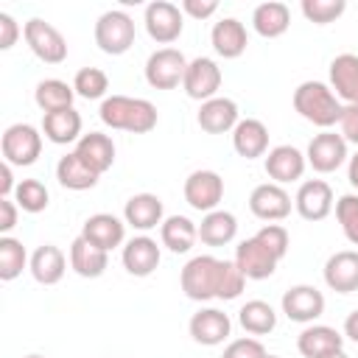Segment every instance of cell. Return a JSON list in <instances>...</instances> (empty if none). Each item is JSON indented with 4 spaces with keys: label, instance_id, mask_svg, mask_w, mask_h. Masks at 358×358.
Returning a JSON list of instances; mask_svg holds the SVG:
<instances>
[{
    "label": "cell",
    "instance_id": "1",
    "mask_svg": "<svg viewBox=\"0 0 358 358\" xmlns=\"http://www.w3.org/2000/svg\"><path fill=\"white\" fill-rule=\"evenodd\" d=\"M98 117L103 126L131 134H145L157 126V106L145 98H129V95H109L101 101Z\"/></svg>",
    "mask_w": 358,
    "mask_h": 358
},
{
    "label": "cell",
    "instance_id": "2",
    "mask_svg": "<svg viewBox=\"0 0 358 358\" xmlns=\"http://www.w3.org/2000/svg\"><path fill=\"white\" fill-rule=\"evenodd\" d=\"M294 109L299 112V117H305L308 123H313V126L327 131L330 126L338 123L344 103L336 98L330 84H324V81H302L294 90Z\"/></svg>",
    "mask_w": 358,
    "mask_h": 358
},
{
    "label": "cell",
    "instance_id": "3",
    "mask_svg": "<svg viewBox=\"0 0 358 358\" xmlns=\"http://www.w3.org/2000/svg\"><path fill=\"white\" fill-rule=\"evenodd\" d=\"M224 268H227V260H218L213 255H196V257H190L185 263L182 274H179V285H182L185 296L193 299V302L218 299L221 282H224Z\"/></svg>",
    "mask_w": 358,
    "mask_h": 358
},
{
    "label": "cell",
    "instance_id": "4",
    "mask_svg": "<svg viewBox=\"0 0 358 358\" xmlns=\"http://www.w3.org/2000/svg\"><path fill=\"white\" fill-rule=\"evenodd\" d=\"M95 45L106 56H123L134 45V20L120 8L103 11L95 22Z\"/></svg>",
    "mask_w": 358,
    "mask_h": 358
},
{
    "label": "cell",
    "instance_id": "5",
    "mask_svg": "<svg viewBox=\"0 0 358 358\" xmlns=\"http://www.w3.org/2000/svg\"><path fill=\"white\" fill-rule=\"evenodd\" d=\"M22 36L31 48V53L45 62V64H62L67 59V39L62 36V31L50 22H45L42 17H31L22 25Z\"/></svg>",
    "mask_w": 358,
    "mask_h": 358
},
{
    "label": "cell",
    "instance_id": "6",
    "mask_svg": "<svg viewBox=\"0 0 358 358\" xmlns=\"http://www.w3.org/2000/svg\"><path fill=\"white\" fill-rule=\"evenodd\" d=\"M0 148H3V162L25 168V165H34L39 159V154H42V134L31 123H11L3 131Z\"/></svg>",
    "mask_w": 358,
    "mask_h": 358
},
{
    "label": "cell",
    "instance_id": "7",
    "mask_svg": "<svg viewBox=\"0 0 358 358\" xmlns=\"http://www.w3.org/2000/svg\"><path fill=\"white\" fill-rule=\"evenodd\" d=\"M187 64L190 62L179 48H159L145 62V81L154 90H176L185 81Z\"/></svg>",
    "mask_w": 358,
    "mask_h": 358
},
{
    "label": "cell",
    "instance_id": "8",
    "mask_svg": "<svg viewBox=\"0 0 358 358\" xmlns=\"http://www.w3.org/2000/svg\"><path fill=\"white\" fill-rule=\"evenodd\" d=\"M143 22H145V34L159 42V45H171L182 36V28H185V14L179 6L168 3V0H154L145 6V14H143Z\"/></svg>",
    "mask_w": 358,
    "mask_h": 358
},
{
    "label": "cell",
    "instance_id": "9",
    "mask_svg": "<svg viewBox=\"0 0 358 358\" xmlns=\"http://www.w3.org/2000/svg\"><path fill=\"white\" fill-rule=\"evenodd\" d=\"M221 199H224V179L215 171L201 168V171H193L185 179V201L193 210L213 213V210H218Z\"/></svg>",
    "mask_w": 358,
    "mask_h": 358
},
{
    "label": "cell",
    "instance_id": "10",
    "mask_svg": "<svg viewBox=\"0 0 358 358\" xmlns=\"http://www.w3.org/2000/svg\"><path fill=\"white\" fill-rule=\"evenodd\" d=\"M305 159L316 173H333L347 162V140L327 129L308 143Z\"/></svg>",
    "mask_w": 358,
    "mask_h": 358
},
{
    "label": "cell",
    "instance_id": "11",
    "mask_svg": "<svg viewBox=\"0 0 358 358\" xmlns=\"http://www.w3.org/2000/svg\"><path fill=\"white\" fill-rule=\"evenodd\" d=\"M182 90L187 92V98L201 101V103L210 101V98H215V92L221 90V67L210 56H196L187 64Z\"/></svg>",
    "mask_w": 358,
    "mask_h": 358
},
{
    "label": "cell",
    "instance_id": "12",
    "mask_svg": "<svg viewBox=\"0 0 358 358\" xmlns=\"http://www.w3.org/2000/svg\"><path fill=\"white\" fill-rule=\"evenodd\" d=\"M282 313L291 319V322H299V324H310L313 319H319L324 313V294L313 285H291L285 294H282Z\"/></svg>",
    "mask_w": 358,
    "mask_h": 358
},
{
    "label": "cell",
    "instance_id": "13",
    "mask_svg": "<svg viewBox=\"0 0 358 358\" xmlns=\"http://www.w3.org/2000/svg\"><path fill=\"white\" fill-rule=\"evenodd\" d=\"M187 330H190V338L196 344H204V347H218L229 338L232 333V322L224 310L218 308H201L190 316L187 322Z\"/></svg>",
    "mask_w": 358,
    "mask_h": 358
},
{
    "label": "cell",
    "instance_id": "14",
    "mask_svg": "<svg viewBox=\"0 0 358 358\" xmlns=\"http://www.w3.org/2000/svg\"><path fill=\"white\" fill-rule=\"evenodd\" d=\"M291 196L285 193L282 185H274V182H263L252 190L249 196V210L255 218L260 221H282L291 215Z\"/></svg>",
    "mask_w": 358,
    "mask_h": 358
},
{
    "label": "cell",
    "instance_id": "15",
    "mask_svg": "<svg viewBox=\"0 0 358 358\" xmlns=\"http://www.w3.org/2000/svg\"><path fill=\"white\" fill-rule=\"evenodd\" d=\"M294 207L305 221H322L333 213V187L324 179H308L299 185Z\"/></svg>",
    "mask_w": 358,
    "mask_h": 358
},
{
    "label": "cell",
    "instance_id": "16",
    "mask_svg": "<svg viewBox=\"0 0 358 358\" xmlns=\"http://www.w3.org/2000/svg\"><path fill=\"white\" fill-rule=\"evenodd\" d=\"M277 263L280 260L255 235L246 238V241H241L235 246V266L241 268V274L246 280H266V277H271L274 268H277Z\"/></svg>",
    "mask_w": 358,
    "mask_h": 358
},
{
    "label": "cell",
    "instance_id": "17",
    "mask_svg": "<svg viewBox=\"0 0 358 358\" xmlns=\"http://www.w3.org/2000/svg\"><path fill=\"white\" fill-rule=\"evenodd\" d=\"M263 168H266V173L274 185H288V182L302 179V173L308 168V159L294 145H274V148H268Z\"/></svg>",
    "mask_w": 358,
    "mask_h": 358
},
{
    "label": "cell",
    "instance_id": "18",
    "mask_svg": "<svg viewBox=\"0 0 358 358\" xmlns=\"http://www.w3.org/2000/svg\"><path fill=\"white\" fill-rule=\"evenodd\" d=\"M120 260H123V268L131 277H148V274L157 271V266L162 260V252H159V246H157L154 238L137 235V238L126 241V246L120 252Z\"/></svg>",
    "mask_w": 358,
    "mask_h": 358
},
{
    "label": "cell",
    "instance_id": "19",
    "mask_svg": "<svg viewBox=\"0 0 358 358\" xmlns=\"http://www.w3.org/2000/svg\"><path fill=\"white\" fill-rule=\"evenodd\" d=\"M324 282L336 294L358 291V249H341L327 257L324 263Z\"/></svg>",
    "mask_w": 358,
    "mask_h": 358
},
{
    "label": "cell",
    "instance_id": "20",
    "mask_svg": "<svg viewBox=\"0 0 358 358\" xmlns=\"http://www.w3.org/2000/svg\"><path fill=\"white\" fill-rule=\"evenodd\" d=\"M81 238H87L92 246L103 249V252H112L115 246L123 243L126 238V221H120L117 215L112 213H95L84 221L81 227Z\"/></svg>",
    "mask_w": 358,
    "mask_h": 358
},
{
    "label": "cell",
    "instance_id": "21",
    "mask_svg": "<svg viewBox=\"0 0 358 358\" xmlns=\"http://www.w3.org/2000/svg\"><path fill=\"white\" fill-rule=\"evenodd\" d=\"M123 221L140 232H148L154 227H162L165 221V207L162 199L154 193H134L126 207H123Z\"/></svg>",
    "mask_w": 358,
    "mask_h": 358
},
{
    "label": "cell",
    "instance_id": "22",
    "mask_svg": "<svg viewBox=\"0 0 358 358\" xmlns=\"http://www.w3.org/2000/svg\"><path fill=\"white\" fill-rule=\"evenodd\" d=\"M199 126L207 131V134H224V131H232L238 126V103L232 98H210L199 106V115H196Z\"/></svg>",
    "mask_w": 358,
    "mask_h": 358
},
{
    "label": "cell",
    "instance_id": "23",
    "mask_svg": "<svg viewBox=\"0 0 358 358\" xmlns=\"http://www.w3.org/2000/svg\"><path fill=\"white\" fill-rule=\"evenodd\" d=\"M73 151H76V154L81 157V162H84L87 168H92L98 176L106 173V171L115 165V143H112V137L103 134V131L81 134V140L76 143Z\"/></svg>",
    "mask_w": 358,
    "mask_h": 358
},
{
    "label": "cell",
    "instance_id": "24",
    "mask_svg": "<svg viewBox=\"0 0 358 358\" xmlns=\"http://www.w3.org/2000/svg\"><path fill=\"white\" fill-rule=\"evenodd\" d=\"M232 148L243 159L266 157L268 154V129H266V123L257 120V117L238 120V126L232 129Z\"/></svg>",
    "mask_w": 358,
    "mask_h": 358
},
{
    "label": "cell",
    "instance_id": "25",
    "mask_svg": "<svg viewBox=\"0 0 358 358\" xmlns=\"http://www.w3.org/2000/svg\"><path fill=\"white\" fill-rule=\"evenodd\" d=\"M296 350L302 358H324L336 350H344V336L330 324H308L296 338Z\"/></svg>",
    "mask_w": 358,
    "mask_h": 358
},
{
    "label": "cell",
    "instance_id": "26",
    "mask_svg": "<svg viewBox=\"0 0 358 358\" xmlns=\"http://www.w3.org/2000/svg\"><path fill=\"white\" fill-rule=\"evenodd\" d=\"M210 42H213V50L221 59H238V56H243V50L249 45V36H246V28H243L241 20L224 17V20H218L213 25Z\"/></svg>",
    "mask_w": 358,
    "mask_h": 358
},
{
    "label": "cell",
    "instance_id": "27",
    "mask_svg": "<svg viewBox=\"0 0 358 358\" xmlns=\"http://www.w3.org/2000/svg\"><path fill=\"white\" fill-rule=\"evenodd\" d=\"M28 268H31V277L39 285H56V282H62V277L67 271V257H64V252L59 246L42 243V246L34 249Z\"/></svg>",
    "mask_w": 358,
    "mask_h": 358
},
{
    "label": "cell",
    "instance_id": "28",
    "mask_svg": "<svg viewBox=\"0 0 358 358\" xmlns=\"http://www.w3.org/2000/svg\"><path fill=\"white\" fill-rule=\"evenodd\" d=\"M330 90L341 103H358V56L341 53L330 62Z\"/></svg>",
    "mask_w": 358,
    "mask_h": 358
},
{
    "label": "cell",
    "instance_id": "29",
    "mask_svg": "<svg viewBox=\"0 0 358 358\" xmlns=\"http://www.w3.org/2000/svg\"><path fill=\"white\" fill-rule=\"evenodd\" d=\"M109 266V252L92 246L87 238H73L70 243V268L78 274V277H87V280H95L106 271Z\"/></svg>",
    "mask_w": 358,
    "mask_h": 358
},
{
    "label": "cell",
    "instance_id": "30",
    "mask_svg": "<svg viewBox=\"0 0 358 358\" xmlns=\"http://www.w3.org/2000/svg\"><path fill=\"white\" fill-rule=\"evenodd\" d=\"M291 25V11L285 3L280 0H268V3H260L255 6L252 11V28L263 36V39H277L288 31Z\"/></svg>",
    "mask_w": 358,
    "mask_h": 358
},
{
    "label": "cell",
    "instance_id": "31",
    "mask_svg": "<svg viewBox=\"0 0 358 358\" xmlns=\"http://www.w3.org/2000/svg\"><path fill=\"white\" fill-rule=\"evenodd\" d=\"M42 134L56 145L78 143L81 140V115L73 106L59 109V112H48V115H42Z\"/></svg>",
    "mask_w": 358,
    "mask_h": 358
},
{
    "label": "cell",
    "instance_id": "32",
    "mask_svg": "<svg viewBox=\"0 0 358 358\" xmlns=\"http://www.w3.org/2000/svg\"><path fill=\"white\" fill-rule=\"evenodd\" d=\"M238 235V218L229 210H213L204 213L199 224V241L207 246H227Z\"/></svg>",
    "mask_w": 358,
    "mask_h": 358
},
{
    "label": "cell",
    "instance_id": "33",
    "mask_svg": "<svg viewBox=\"0 0 358 358\" xmlns=\"http://www.w3.org/2000/svg\"><path fill=\"white\" fill-rule=\"evenodd\" d=\"M159 241L162 246H168L173 255H185L193 249V243L199 241V227L187 218V215H168L159 227Z\"/></svg>",
    "mask_w": 358,
    "mask_h": 358
},
{
    "label": "cell",
    "instance_id": "34",
    "mask_svg": "<svg viewBox=\"0 0 358 358\" xmlns=\"http://www.w3.org/2000/svg\"><path fill=\"white\" fill-rule=\"evenodd\" d=\"M56 179H59V185L67 187V190H90V187L98 185V173H95L92 168H87L76 151L64 154V157L56 162Z\"/></svg>",
    "mask_w": 358,
    "mask_h": 358
},
{
    "label": "cell",
    "instance_id": "35",
    "mask_svg": "<svg viewBox=\"0 0 358 358\" xmlns=\"http://www.w3.org/2000/svg\"><path fill=\"white\" fill-rule=\"evenodd\" d=\"M73 98H76L73 84H67V81H62V78H45V81H39L36 90H34V101H36V106L42 109V115L59 112V109H70V106H73Z\"/></svg>",
    "mask_w": 358,
    "mask_h": 358
},
{
    "label": "cell",
    "instance_id": "36",
    "mask_svg": "<svg viewBox=\"0 0 358 358\" xmlns=\"http://www.w3.org/2000/svg\"><path fill=\"white\" fill-rule=\"evenodd\" d=\"M238 322H241V327H243L246 333H252V336H266V333H271V330L277 327V313H274V308H271L268 302H263V299H249V302L238 310Z\"/></svg>",
    "mask_w": 358,
    "mask_h": 358
},
{
    "label": "cell",
    "instance_id": "37",
    "mask_svg": "<svg viewBox=\"0 0 358 358\" xmlns=\"http://www.w3.org/2000/svg\"><path fill=\"white\" fill-rule=\"evenodd\" d=\"M28 263L31 260H28V252H25L22 241H17L11 235H3L0 238V280L3 282L17 280Z\"/></svg>",
    "mask_w": 358,
    "mask_h": 358
},
{
    "label": "cell",
    "instance_id": "38",
    "mask_svg": "<svg viewBox=\"0 0 358 358\" xmlns=\"http://www.w3.org/2000/svg\"><path fill=\"white\" fill-rule=\"evenodd\" d=\"M73 90H76V95H81L87 101H98L109 90V76L101 67H81L73 78Z\"/></svg>",
    "mask_w": 358,
    "mask_h": 358
},
{
    "label": "cell",
    "instance_id": "39",
    "mask_svg": "<svg viewBox=\"0 0 358 358\" xmlns=\"http://www.w3.org/2000/svg\"><path fill=\"white\" fill-rule=\"evenodd\" d=\"M48 199H50V193H48V187L39 179H22V182H17L14 201H17L20 210H25V213H42V210H48Z\"/></svg>",
    "mask_w": 358,
    "mask_h": 358
},
{
    "label": "cell",
    "instance_id": "40",
    "mask_svg": "<svg viewBox=\"0 0 358 358\" xmlns=\"http://www.w3.org/2000/svg\"><path fill=\"white\" fill-rule=\"evenodd\" d=\"M299 8H302L308 22L327 25V22H336L347 11V3L344 0H302Z\"/></svg>",
    "mask_w": 358,
    "mask_h": 358
},
{
    "label": "cell",
    "instance_id": "41",
    "mask_svg": "<svg viewBox=\"0 0 358 358\" xmlns=\"http://www.w3.org/2000/svg\"><path fill=\"white\" fill-rule=\"evenodd\" d=\"M336 218L341 224L344 238L352 246H358V196L355 193H347V196H341L336 201Z\"/></svg>",
    "mask_w": 358,
    "mask_h": 358
},
{
    "label": "cell",
    "instance_id": "42",
    "mask_svg": "<svg viewBox=\"0 0 358 358\" xmlns=\"http://www.w3.org/2000/svg\"><path fill=\"white\" fill-rule=\"evenodd\" d=\"M277 260H282L285 255H288V243H291V238H288V229L282 227V224H266V227H260L257 229V235H255Z\"/></svg>",
    "mask_w": 358,
    "mask_h": 358
},
{
    "label": "cell",
    "instance_id": "43",
    "mask_svg": "<svg viewBox=\"0 0 358 358\" xmlns=\"http://www.w3.org/2000/svg\"><path fill=\"white\" fill-rule=\"evenodd\" d=\"M266 347L257 341V338H235L224 347V355L221 358H266Z\"/></svg>",
    "mask_w": 358,
    "mask_h": 358
},
{
    "label": "cell",
    "instance_id": "44",
    "mask_svg": "<svg viewBox=\"0 0 358 358\" xmlns=\"http://www.w3.org/2000/svg\"><path fill=\"white\" fill-rule=\"evenodd\" d=\"M243 285H246V277L241 274V268L235 266V260H227V268H224V282H221V294H218V299H238L241 296V291H243Z\"/></svg>",
    "mask_w": 358,
    "mask_h": 358
},
{
    "label": "cell",
    "instance_id": "45",
    "mask_svg": "<svg viewBox=\"0 0 358 358\" xmlns=\"http://www.w3.org/2000/svg\"><path fill=\"white\" fill-rule=\"evenodd\" d=\"M338 129H341V137L347 143L358 145V103H344L341 117H338Z\"/></svg>",
    "mask_w": 358,
    "mask_h": 358
},
{
    "label": "cell",
    "instance_id": "46",
    "mask_svg": "<svg viewBox=\"0 0 358 358\" xmlns=\"http://www.w3.org/2000/svg\"><path fill=\"white\" fill-rule=\"evenodd\" d=\"M20 34H22V28L17 25V20L8 11H0V50L14 48V42H17Z\"/></svg>",
    "mask_w": 358,
    "mask_h": 358
},
{
    "label": "cell",
    "instance_id": "47",
    "mask_svg": "<svg viewBox=\"0 0 358 358\" xmlns=\"http://www.w3.org/2000/svg\"><path fill=\"white\" fill-rule=\"evenodd\" d=\"M182 14L193 17V20H207L218 11V3L215 0H182Z\"/></svg>",
    "mask_w": 358,
    "mask_h": 358
},
{
    "label": "cell",
    "instance_id": "48",
    "mask_svg": "<svg viewBox=\"0 0 358 358\" xmlns=\"http://www.w3.org/2000/svg\"><path fill=\"white\" fill-rule=\"evenodd\" d=\"M17 201L14 199H0V232L8 235L17 227Z\"/></svg>",
    "mask_w": 358,
    "mask_h": 358
},
{
    "label": "cell",
    "instance_id": "49",
    "mask_svg": "<svg viewBox=\"0 0 358 358\" xmlns=\"http://www.w3.org/2000/svg\"><path fill=\"white\" fill-rule=\"evenodd\" d=\"M11 168H14V165H8V162H3V165H0V199H11V196H14V190H17Z\"/></svg>",
    "mask_w": 358,
    "mask_h": 358
},
{
    "label": "cell",
    "instance_id": "50",
    "mask_svg": "<svg viewBox=\"0 0 358 358\" xmlns=\"http://www.w3.org/2000/svg\"><path fill=\"white\" fill-rule=\"evenodd\" d=\"M344 336H347L350 341H355V344H358V308L344 319Z\"/></svg>",
    "mask_w": 358,
    "mask_h": 358
},
{
    "label": "cell",
    "instance_id": "51",
    "mask_svg": "<svg viewBox=\"0 0 358 358\" xmlns=\"http://www.w3.org/2000/svg\"><path fill=\"white\" fill-rule=\"evenodd\" d=\"M347 179L352 187H358V154L350 157V168H347Z\"/></svg>",
    "mask_w": 358,
    "mask_h": 358
},
{
    "label": "cell",
    "instance_id": "52",
    "mask_svg": "<svg viewBox=\"0 0 358 358\" xmlns=\"http://www.w3.org/2000/svg\"><path fill=\"white\" fill-rule=\"evenodd\" d=\"M324 358H350L344 350H336V352H330V355H324Z\"/></svg>",
    "mask_w": 358,
    "mask_h": 358
},
{
    "label": "cell",
    "instance_id": "53",
    "mask_svg": "<svg viewBox=\"0 0 358 358\" xmlns=\"http://www.w3.org/2000/svg\"><path fill=\"white\" fill-rule=\"evenodd\" d=\"M25 358H45V355H25Z\"/></svg>",
    "mask_w": 358,
    "mask_h": 358
},
{
    "label": "cell",
    "instance_id": "54",
    "mask_svg": "<svg viewBox=\"0 0 358 358\" xmlns=\"http://www.w3.org/2000/svg\"><path fill=\"white\" fill-rule=\"evenodd\" d=\"M266 358H280V355H266Z\"/></svg>",
    "mask_w": 358,
    "mask_h": 358
}]
</instances>
